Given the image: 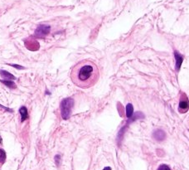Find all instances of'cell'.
<instances>
[{
	"mask_svg": "<svg viewBox=\"0 0 189 170\" xmlns=\"http://www.w3.org/2000/svg\"><path fill=\"white\" fill-rule=\"evenodd\" d=\"M100 77V70L96 63L90 60H82L71 69L72 82L80 88L87 89L94 86Z\"/></svg>",
	"mask_w": 189,
	"mask_h": 170,
	"instance_id": "obj_1",
	"label": "cell"
},
{
	"mask_svg": "<svg viewBox=\"0 0 189 170\" xmlns=\"http://www.w3.org/2000/svg\"><path fill=\"white\" fill-rule=\"evenodd\" d=\"M74 105V100L71 97L65 98L61 102L60 109H61V115L63 119H68L71 115L72 108Z\"/></svg>",
	"mask_w": 189,
	"mask_h": 170,
	"instance_id": "obj_2",
	"label": "cell"
},
{
	"mask_svg": "<svg viewBox=\"0 0 189 170\" xmlns=\"http://www.w3.org/2000/svg\"><path fill=\"white\" fill-rule=\"evenodd\" d=\"M51 31V27L49 25H40L35 31V36L37 37H45Z\"/></svg>",
	"mask_w": 189,
	"mask_h": 170,
	"instance_id": "obj_3",
	"label": "cell"
},
{
	"mask_svg": "<svg viewBox=\"0 0 189 170\" xmlns=\"http://www.w3.org/2000/svg\"><path fill=\"white\" fill-rule=\"evenodd\" d=\"M188 110V100L187 98L186 95H183L181 96L180 102L178 105V111H180L181 113H186Z\"/></svg>",
	"mask_w": 189,
	"mask_h": 170,
	"instance_id": "obj_4",
	"label": "cell"
},
{
	"mask_svg": "<svg viewBox=\"0 0 189 170\" xmlns=\"http://www.w3.org/2000/svg\"><path fill=\"white\" fill-rule=\"evenodd\" d=\"M153 137L154 138V139H156L157 141H163L164 140V139L166 138V134L164 130H156L153 131Z\"/></svg>",
	"mask_w": 189,
	"mask_h": 170,
	"instance_id": "obj_5",
	"label": "cell"
},
{
	"mask_svg": "<svg viewBox=\"0 0 189 170\" xmlns=\"http://www.w3.org/2000/svg\"><path fill=\"white\" fill-rule=\"evenodd\" d=\"M174 56L175 60H176V70L178 71L180 70L181 65H182V63L183 62V57L177 51H174Z\"/></svg>",
	"mask_w": 189,
	"mask_h": 170,
	"instance_id": "obj_6",
	"label": "cell"
},
{
	"mask_svg": "<svg viewBox=\"0 0 189 170\" xmlns=\"http://www.w3.org/2000/svg\"><path fill=\"white\" fill-rule=\"evenodd\" d=\"M0 76H1L2 78L7 80V81H13V80L16 79V77L13 74L9 73L7 71H4V70H1L0 71Z\"/></svg>",
	"mask_w": 189,
	"mask_h": 170,
	"instance_id": "obj_7",
	"label": "cell"
},
{
	"mask_svg": "<svg viewBox=\"0 0 189 170\" xmlns=\"http://www.w3.org/2000/svg\"><path fill=\"white\" fill-rule=\"evenodd\" d=\"M19 113L21 115V121L23 122L24 120L28 118V109L25 106H22L19 109Z\"/></svg>",
	"mask_w": 189,
	"mask_h": 170,
	"instance_id": "obj_8",
	"label": "cell"
},
{
	"mask_svg": "<svg viewBox=\"0 0 189 170\" xmlns=\"http://www.w3.org/2000/svg\"><path fill=\"white\" fill-rule=\"evenodd\" d=\"M0 81L3 83V84H4L6 86H8L9 88H10V89H15V88L17 87V86H16V84H15V83L13 82V81L2 80V81Z\"/></svg>",
	"mask_w": 189,
	"mask_h": 170,
	"instance_id": "obj_9",
	"label": "cell"
},
{
	"mask_svg": "<svg viewBox=\"0 0 189 170\" xmlns=\"http://www.w3.org/2000/svg\"><path fill=\"white\" fill-rule=\"evenodd\" d=\"M134 111V108H133V105L129 103L127 105H126V116L128 118H130V117L133 115V112Z\"/></svg>",
	"mask_w": 189,
	"mask_h": 170,
	"instance_id": "obj_10",
	"label": "cell"
},
{
	"mask_svg": "<svg viewBox=\"0 0 189 170\" xmlns=\"http://www.w3.org/2000/svg\"><path fill=\"white\" fill-rule=\"evenodd\" d=\"M6 160V153L3 149H0V163H3Z\"/></svg>",
	"mask_w": 189,
	"mask_h": 170,
	"instance_id": "obj_11",
	"label": "cell"
},
{
	"mask_svg": "<svg viewBox=\"0 0 189 170\" xmlns=\"http://www.w3.org/2000/svg\"><path fill=\"white\" fill-rule=\"evenodd\" d=\"M157 170H171V168L166 164H161Z\"/></svg>",
	"mask_w": 189,
	"mask_h": 170,
	"instance_id": "obj_12",
	"label": "cell"
},
{
	"mask_svg": "<svg viewBox=\"0 0 189 170\" xmlns=\"http://www.w3.org/2000/svg\"><path fill=\"white\" fill-rule=\"evenodd\" d=\"M9 65L11 66H13V67H15V68H17V69H18V70H23V69H24V67L22 66L16 65V64H9Z\"/></svg>",
	"mask_w": 189,
	"mask_h": 170,
	"instance_id": "obj_13",
	"label": "cell"
},
{
	"mask_svg": "<svg viewBox=\"0 0 189 170\" xmlns=\"http://www.w3.org/2000/svg\"><path fill=\"white\" fill-rule=\"evenodd\" d=\"M0 108H3V109H4V110H5V111H9V112H13V110H11V109H9V108H8V107H5V106H3V105H1V104H0Z\"/></svg>",
	"mask_w": 189,
	"mask_h": 170,
	"instance_id": "obj_14",
	"label": "cell"
},
{
	"mask_svg": "<svg viewBox=\"0 0 189 170\" xmlns=\"http://www.w3.org/2000/svg\"><path fill=\"white\" fill-rule=\"evenodd\" d=\"M103 170H111V168H110V167H106V168H104Z\"/></svg>",
	"mask_w": 189,
	"mask_h": 170,
	"instance_id": "obj_15",
	"label": "cell"
},
{
	"mask_svg": "<svg viewBox=\"0 0 189 170\" xmlns=\"http://www.w3.org/2000/svg\"><path fill=\"white\" fill-rule=\"evenodd\" d=\"M0 144H2V139H1V137H0Z\"/></svg>",
	"mask_w": 189,
	"mask_h": 170,
	"instance_id": "obj_16",
	"label": "cell"
}]
</instances>
